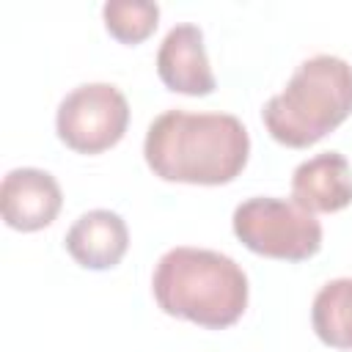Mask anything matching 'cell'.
I'll list each match as a JSON object with an SVG mask.
<instances>
[{
  "instance_id": "obj_3",
  "label": "cell",
  "mask_w": 352,
  "mask_h": 352,
  "mask_svg": "<svg viewBox=\"0 0 352 352\" xmlns=\"http://www.w3.org/2000/svg\"><path fill=\"white\" fill-rule=\"evenodd\" d=\"M352 113V66L338 55H314L289 77L264 110L267 132L289 146L308 148L344 124Z\"/></svg>"
},
{
  "instance_id": "obj_10",
  "label": "cell",
  "mask_w": 352,
  "mask_h": 352,
  "mask_svg": "<svg viewBox=\"0 0 352 352\" xmlns=\"http://www.w3.org/2000/svg\"><path fill=\"white\" fill-rule=\"evenodd\" d=\"M311 324L322 344L352 349V278L327 280L311 305Z\"/></svg>"
},
{
  "instance_id": "obj_6",
  "label": "cell",
  "mask_w": 352,
  "mask_h": 352,
  "mask_svg": "<svg viewBox=\"0 0 352 352\" xmlns=\"http://www.w3.org/2000/svg\"><path fill=\"white\" fill-rule=\"evenodd\" d=\"M63 206L60 184L41 168H14L0 184V212L16 231L47 228Z\"/></svg>"
},
{
  "instance_id": "obj_11",
  "label": "cell",
  "mask_w": 352,
  "mask_h": 352,
  "mask_svg": "<svg viewBox=\"0 0 352 352\" xmlns=\"http://www.w3.org/2000/svg\"><path fill=\"white\" fill-rule=\"evenodd\" d=\"M104 28L121 44H140L148 38L160 19V6L148 0H107L102 6Z\"/></svg>"
},
{
  "instance_id": "obj_5",
  "label": "cell",
  "mask_w": 352,
  "mask_h": 352,
  "mask_svg": "<svg viewBox=\"0 0 352 352\" xmlns=\"http://www.w3.org/2000/svg\"><path fill=\"white\" fill-rule=\"evenodd\" d=\"M129 126V102L110 82H85L69 91L55 113L58 138L77 154H102Z\"/></svg>"
},
{
  "instance_id": "obj_7",
  "label": "cell",
  "mask_w": 352,
  "mask_h": 352,
  "mask_svg": "<svg viewBox=\"0 0 352 352\" xmlns=\"http://www.w3.org/2000/svg\"><path fill=\"white\" fill-rule=\"evenodd\" d=\"M157 74L168 91L187 96H206L217 88L198 25L182 22L165 33L157 50Z\"/></svg>"
},
{
  "instance_id": "obj_4",
  "label": "cell",
  "mask_w": 352,
  "mask_h": 352,
  "mask_svg": "<svg viewBox=\"0 0 352 352\" xmlns=\"http://www.w3.org/2000/svg\"><path fill=\"white\" fill-rule=\"evenodd\" d=\"M236 239L267 258L305 261L322 248V223L294 201L256 195L242 201L231 217Z\"/></svg>"
},
{
  "instance_id": "obj_1",
  "label": "cell",
  "mask_w": 352,
  "mask_h": 352,
  "mask_svg": "<svg viewBox=\"0 0 352 352\" xmlns=\"http://www.w3.org/2000/svg\"><path fill=\"white\" fill-rule=\"evenodd\" d=\"M250 138L231 113L165 110L146 132V165L162 182L228 184L248 165Z\"/></svg>"
},
{
  "instance_id": "obj_8",
  "label": "cell",
  "mask_w": 352,
  "mask_h": 352,
  "mask_svg": "<svg viewBox=\"0 0 352 352\" xmlns=\"http://www.w3.org/2000/svg\"><path fill=\"white\" fill-rule=\"evenodd\" d=\"M292 201L311 214L346 209L352 204V168L346 157L322 151L300 162L292 173Z\"/></svg>"
},
{
  "instance_id": "obj_2",
  "label": "cell",
  "mask_w": 352,
  "mask_h": 352,
  "mask_svg": "<svg viewBox=\"0 0 352 352\" xmlns=\"http://www.w3.org/2000/svg\"><path fill=\"white\" fill-rule=\"evenodd\" d=\"M151 292L157 305L176 319L223 330L248 308V275L226 253L179 245L160 256Z\"/></svg>"
},
{
  "instance_id": "obj_9",
  "label": "cell",
  "mask_w": 352,
  "mask_h": 352,
  "mask_svg": "<svg viewBox=\"0 0 352 352\" xmlns=\"http://www.w3.org/2000/svg\"><path fill=\"white\" fill-rule=\"evenodd\" d=\"M129 248V228L121 214L110 209H91L80 214L66 231L69 256L85 270L116 267Z\"/></svg>"
}]
</instances>
